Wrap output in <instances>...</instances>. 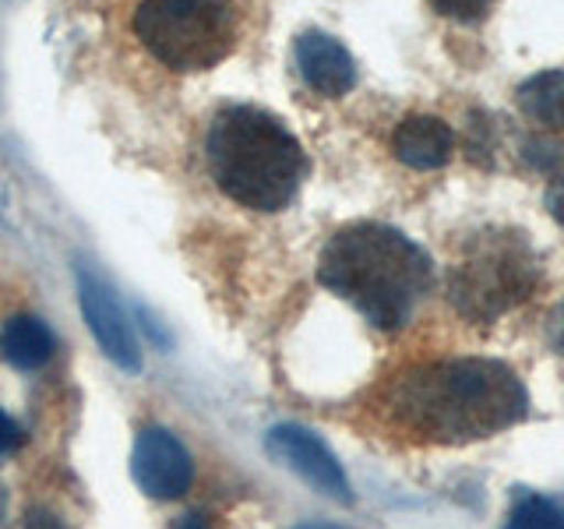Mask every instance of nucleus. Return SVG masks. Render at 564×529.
Here are the masks:
<instances>
[{
    "label": "nucleus",
    "mask_w": 564,
    "mask_h": 529,
    "mask_svg": "<svg viewBox=\"0 0 564 529\" xmlns=\"http://www.w3.org/2000/svg\"><path fill=\"white\" fill-rule=\"evenodd\" d=\"M78 304H82V317H85L88 332H93V339L99 343V349L120 370H131V375H138V370H141V349L134 343V332L128 325V317H123L113 290L88 269H78Z\"/></svg>",
    "instance_id": "6e6552de"
},
{
    "label": "nucleus",
    "mask_w": 564,
    "mask_h": 529,
    "mask_svg": "<svg viewBox=\"0 0 564 529\" xmlns=\"http://www.w3.org/2000/svg\"><path fill=\"white\" fill-rule=\"evenodd\" d=\"M131 25L141 46L173 71H208L237 46L229 0H138Z\"/></svg>",
    "instance_id": "39448f33"
},
{
    "label": "nucleus",
    "mask_w": 564,
    "mask_h": 529,
    "mask_svg": "<svg viewBox=\"0 0 564 529\" xmlns=\"http://www.w3.org/2000/svg\"><path fill=\"white\" fill-rule=\"evenodd\" d=\"M546 208H551V216L564 226V184L551 187V194H546Z\"/></svg>",
    "instance_id": "a211bd4d"
},
{
    "label": "nucleus",
    "mask_w": 564,
    "mask_h": 529,
    "mask_svg": "<svg viewBox=\"0 0 564 529\" xmlns=\"http://www.w3.org/2000/svg\"><path fill=\"white\" fill-rule=\"evenodd\" d=\"M296 71L300 78L314 88L317 96L339 99L357 85V64H352L349 50L328 32H304L296 40Z\"/></svg>",
    "instance_id": "1a4fd4ad"
},
{
    "label": "nucleus",
    "mask_w": 564,
    "mask_h": 529,
    "mask_svg": "<svg viewBox=\"0 0 564 529\" xmlns=\"http://www.w3.org/2000/svg\"><path fill=\"white\" fill-rule=\"evenodd\" d=\"M296 529H339V526H325V522H307V526H296Z\"/></svg>",
    "instance_id": "412c9836"
},
{
    "label": "nucleus",
    "mask_w": 564,
    "mask_h": 529,
    "mask_svg": "<svg viewBox=\"0 0 564 529\" xmlns=\"http://www.w3.org/2000/svg\"><path fill=\"white\" fill-rule=\"evenodd\" d=\"M22 441H25V434H22V428L0 410V455H11V452H18L22 449Z\"/></svg>",
    "instance_id": "dca6fc26"
},
{
    "label": "nucleus",
    "mask_w": 564,
    "mask_h": 529,
    "mask_svg": "<svg viewBox=\"0 0 564 529\" xmlns=\"http://www.w3.org/2000/svg\"><path fill=\"white\" fill-rule=\"evenodd\" d=\"M540 264L529 240L516 229L473 234L448 269V300L469 322H498L536 290Z\"/></svg>",
    "instance_id": "20e7f679"
},
{
    "label": "nucleus",
    "mask_w": 564,
    "mask_h": 529,
    "mask_svg": "<svg viewBox=\"0 0 564 529\" xmlns=\"http://www.w3.org/2000/svg\"><path fill=\"white\" fill-rule=\"evenodd\" d=\"M405 431L427 441H480L529 413V392L498 360H441L410 370L392 392Z\"/></svg>",
    "instance_id": "f257e3e1"
},
{
    "label": "nucleus",
    "mask_w": 564,
    "mask_h": 529,
    "mask_svg": "<svg viewBox=\"0 0 564 529\" xmlns=\"http://www.w3.org/2000/svg\"><path fill=\"white\" fill-rule=\"evenodd\" d=\"M212 181L226 198L254 212L286 208L307 173L304 145L279 117L258 106H226L205 138Z\"/></svg>",
    "instance_id": "7ed1b4c3"
},
{
    "label": "nucleus",
    "mask_w": 564,
    "mask_h": 529,
    "mask_svg": "<svg viewBox=\"0 0 564 529\" xmlns=\"http://www.w3.org/2000/svg\"><path fill=\"white\" fill-rule=\"evenodd\" d=\"M522 159L546 176L564 173V145H557V141H551V138H529L522 145Z\"/></svg>",
    "instance_id": "4468645a"
},
{
    "label": "nucleus",
    "mask_w": 564,
    "mask_h": 529,
    "mask_svg": "<svg viewBox=\"0 0 564 529\" xmlns=\"http://www.w3.org/2000/svg\"><path fill=\"white\" fill-rule=\"evenodd\" d=\"M392 149L399 155V163H405V166L441 170L455 152V131L441 117L416 114V117H405L395 128Z\"/></svg>",
    "instance_id": "9d476101"
},
{
    "label": "nucleus",
    "mask_w": 564,
    "mask_h": 529,
    "mask_svg": "<svg viewBox=\"0 0 564 529\" xmlns=\"http://www.w3.org/2000/svg\"><path fill=\"white\" fill-rule=\"evenodd\" d=\"M131 476L134 484L155 501L184 498L194 484V458L187 445L166 428H141L131 452Z\"/></svg>",
    "instance_id": "0eeeda50"
},
{
    "label": "nucleus",
    "mask_w": 564,
    "mask_h": 529,
    "mask_svg": "<svg viewBox=\"0 0 564 529\" xmlns=\"http://www.w3.org/2000/svg\"><path fill=\"white\" fill-rule=\"evenodd\" d=\"M25 529H64V522L46 508H32L25 516Z\"/></svg>",
    "instance_id": "f3484780"
},
{
    "label": "nucleus",
    "mask_w": 564,
    "mask_h": 529,
    "mask_svg": "<svg viewBox=\"0 0 564 529\" xmlns=\"http://www.w3.org/2000/svg\"><path fill=\"white\" fill-rule=\"evenodd\" d=\"M53 349H57V339H53L43 317L35 314H14L0 328V357L18 370L43 367L53 357Z\"/></svg>",
    "instance_id": "9b49d317"
},
{
    "label": "nucleus",
    "mask_w": 564,
    "mask_h": 529,
    "mask_svg": "<svg viewBox=\"0 0 564 529\" xmlns=\"http://www.w3.org/2000/svg\"><path fill=\"white\" fill-rule=\"evenodd\" d=\"M176 529H208V526H205V519H202V516H184V519H181V526H176Z\"/></svg>",
    "instance_id": "aec40b11"
},
{
    "label": "nucleus",
    "mask_w": 564,
    "mask_h": 529,
    "mask_svg": "<svg viewBox=\"0 0 564 529\" xmlns=\"http://www.w3.org/2000/svg\"><path fill=\"white\" fill-rule=\"evenodd\" d=\"M519 110L543 123V128H564V71H540L519 85Z\"/></svg>",
    "instance_id": "f8f14e48"
},
{
    "label": "nucleus",
    "mask_w": 564,
    "mask_h": 529,
    "mask_svg": "<svg viewBox=\"0 0 564 529\" xmlns=\"http://www.w3.org/2000/svg\"><path fill=\"white\" fill-rule=\"evenodd\" d=\"M317 279L335 296L349 300L370 325L395 332L431 290V258L381 223H352L339 229L317 261Z\"/></svg>",
    "instance_id": "f03ea898"
},
{
    "label": "nucleus",
    "mask_w": 564,
    "mask_h": 529,
    "mask_svg": "<svg viewBox=\"0 0 564 529\" xmlns=\"http://www.w3.org/2000/svg\"><path fill=\"white\" fill-rule=\"evenodd\" d=\"M505 529H564V511L543 494H522L511 505Z\"/></svg>",
    "instance_id": "ddd939ff"
},
{
    "label": "nucleus",
    "mask_w": 564,
    "mask_h": 529,
    "mask_svg": "<svg viewBox=\"0 0 564 529\" xmlns=\"http://www.w3.org/2000/svg\"><path fill=\"white\" fill-rule=\"evenodd\" d=\"M264 449H269V455L279 458L286 469H293L300 481H307L317 494H325V498L343 501V505L352 501L346 469L314 431L300 428V423H279V428L264 434Z\"/></svg>",
    "instance_id": "423d86ee"
},
{
    "label": "nucleus",
    "mask_w": 564,
    "mask_h": 529,
    "mask_svg": "<svg viewBox=\"0 0 564 529\" xmlns=\"http://www.w3.org/2000/svg\"><path fill=\"white\" fill-rule=\"evenodd\" d=\"M434 11H441L445 18H452V22H480V18L487 14L490 8V0H431Z\"/></svg>",
    "instance_id": "2eb2a0df"
},
{
    "label": "nucleus",
    "mask_w": 564,
    "mask_h": 529,
    "mask_svg": "<svg viewBox=\"0 0 564 529\" xmlns=\"http://www.w3.org/2000/svg\"><path fill=\"white\" fill-rule=\"evenodd\" d=\"M551 343H554V349L557 353H564V304L554 311V317H551Z\"/></svg>",
    "instance_id": "6ab92c4d"
}]
</instances>
